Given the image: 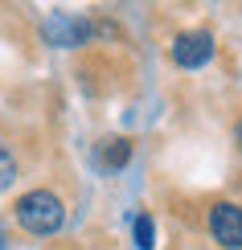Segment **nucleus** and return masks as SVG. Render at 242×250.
<instances>
[{
    "label": "nucleus",
    "mask_w": 242,
    "mask_h": 250,
    "mask_svg": "<svg viewBox=\"0 0 242 250\" xmlns=\"http://www.w3.org/2000/svg\"><path fill=\"white\" fill-rule=\"evenodd\" d=\"M205 230L222 250H242V205L214 201L205 209Z\"/></svg>",
    "instance_id": "2"
},
{
    "label": "nucleus",
    "mask_w": 242,
    "mask_h": 250,
    "mask_svg": "<svg viewBox=\"0 0 242 250\" xmlns=\"http://www.w3.org/2000/svg\"><path fill=\"white\" fill-rule=\"evenodd\" d=\"M132 234H135V246H140V250H152V217L140 213L135 226H132Z\"/></svg>",
    "instance_id": "7"
},
{
    "label": "nucleus",
    "mask_w": 242,
    "mask_h": 250,
    "mask_svg": "<svg viewBox=\"0 0 242 250\" xmlns=\"http://www.w3.org/2000/svg\"><path fill=\"white\" fill-rule=\"evenodd\" d=\"M94 33V25L90 21H66V17H54L45 25V37L54 41V45H82Z\"/></svg>",
    "instance_id": "4"
},
{
    "label": "nucleus",
    "mask_w": 242,
    "mask_h": 250,
    "mask_svg": "<svg viewBox=\"0 0 242 250\" xmlns=\"http://www.w3.org/2000/svg\"><path fill=\"white\" fill-rule=\"evenodd\" d=\"M234 148H238V152H242V115H238V119H234Z\"/></svg>",
    "instance_id": "8"
},
{
    "label": "nucleus",
    "mask_w": 242,
    "mask_h": 250,
    "mask_svg": "<svg viewBox=\"0 0 242 250\" xmlns=\"http://www.w3.org/2000/svg\"><path fill=\"white\" fill-rule=\"evenodd\" d=\"M0 250H4V234H0Z\"/></svg>",
    "instance_id": "9"
},
{
    "label": "nucleus",
    "mask_w": 242,
    "mask_h": 250,
    "mask_svg": "<svg viewBox=\"0 0 242 250\" xmlns=\"http://www.w3.org/2000/svg\"><path fill=\"white\" fill-rule=\"evenodd\" d=\"M13 217H17V226L25 234L49 238V234H58L62 226H66V201H62L54 189H29V193L17 197Z\"/></svg>",
    "instance_id": "1"
},
{
    "label": "nucleus",
    "mask_w": 242,
    "mask_h": 250,
    "mask_svg": "<svg viewBox=\"0 0 242 250\" xmlns=\"http://www.w3.org/2000/svg\"><path fill=\"white\" fill-rule=\"evenodd\" d=\"M132 152H135V148H132L128 135H115V140H107V144L99 148V160H103V168H107V172H119V168H128Z\"/></svg>",
    "instance_id": "5"
},
{
    "label": "nucleus",
    "mask_w": 242,
    "mask_h": 250,
    "mask_svg": "<svg viewBox=\"0 0 242 250\" xmlns=\"http://www.w3.org/2000/svg\"><path fill=\"white\" fill-rule=\"evenodd\" d=\"M13 181H17V156L8 152V144H0V189H8Z\"/></svg>",
    "instance_id": "6"
},
{
    "label": "nucleus",
    "mask_w": 242,
    "mask_h": 250,
    "mask_svg": "<svg viewBox=\"0 0 242 250\" xmlns=\"http://www.w3.org/2000/svg\"><path fill=\"white\" fill-rule=\"evenodd\" d=\"M168 58L181 70H201L214 58V33L209 29H185V33H176L173 45H168Z\"/></svg>",
    "instance_id": "3"
}]
</instances>
